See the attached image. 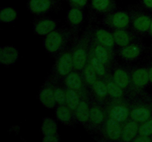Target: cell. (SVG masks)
Returning <instances> with one entry per match:
<instances>
[{"mask_svg": "<svg viewBox=\"0 0 152 142\" xmlns=\"http://www.w3.org/2000/svg\"><path fill=\"white\" fill-rule=\"evenodd\" d=\"M93 25L90 22L83 33L72 43V53L74 70L82 71L88 62L92 40Z\"/></svg>", "mask_w": 152, "mask_h": 142, "instance_id": "obj_1", "label": "cell"}, {"mask_svg": "<svg viewBox=\"0 0 152 142\" xmlns=\"http://www.w3.org/2000/svg\"><path fill=\"white\" fill-rule=\"evenodd\" d=\"M74 41V37L69 28L62 27L45 36L43 46L46 52L53 56H57L59 53L71 46Z\"/></svg>", "mask_w": 152, "mask_h": 142, "instance_id": "obj_2", "label": "cell"}, {"mask_svg": "<svg viewBox=\"0 0 152 142\" xmlns=\"http://www.w3.org/2000/svg\"><path fill=\"white\" fill-rule=\"evenodd\" d=\"M131 19L130 28L140 36L148 34L152 15L140 3L130 4L127 9Z\"/></svg>", "mask_w": 152, "mask_h": 142, "instance_id": "obj_3", "label": "cell"}, {"mask_svg": "<svg viewBox=\"0 0 152 142\" xmlns=\"http://www.w3.org/2000/svg\"><path fill=\"white\" fill-rule=\"evenodd\" d=\"M152 117V95L137 96L130 99V118L142 124Z\"/></svg>", "mask_w": 152, "mask_h": 142, "instance_id": "obj_4", "label": "cell"}, {"mask_svg": "<svg viewBox=\"0 0 152 142\" xmlns=\"http://www.w3.org/2000/svg\"><path fill=\"white\" fill-rule=\"evenodd\" d=\"M130 98L108 99L103 105L108 117L124 124L130 119Z\"/></svg>", "mask_w": 152, "mask_h": 142, "instance_id": "obj_5", "label": "cell"}, {"mask_svg": "<svg viewBox=\"0 0 152 142\" xmlns=\"http://www.w3.org/2000/svg\"><path fill=\"white\" fill-rule=\"evenodd\" d=\"M74 70L72 53V44L56 56V60L51 68L50 75L57 81L64 78Z\"/></svg>", "mask_w": 152, "mask_h": 142, "instance_id": "obj_6", "label": "cell"}, {"mask_svg": "<svg viewBox=\"0 0 152 142\" xmlns=\"http://www.w3.org/2000/svg\"><path fill=\"white\" fill-rule=\"evenodd\" d=\"M107 117L108 116L106 115L103 105L98 102L91 95L89 123L87 130L100 134L102 127L107 119Z\"/></svg>", "mask_w": 152, "mask_h": 142, "instance_id": "obj_7", "label": "cell"}, {"mask_svg": "<svg viewBox=\"0 0 152 142\" xmlns=\"http://www.w3.org/2000/svg\"><path fill=\"white\" fill-rule=\"evenodd\" d=\"M111 76L113 80L127 93L131 99L137 96H140L137 93L132 85L129 67L119 65L116 63L111 70Z\"/></svg>", "mask_w": 152, "mask_h": 142, "instance_id": "obj_8", "label": "cell"}, {"mask_svg": "<svg viewBox=\"0 0 152 142\" xmlns=\"http://www.w3.org/2000/svg\"><path fill=\"white\" fill-rule=\"evenodd\" d=\"M101 22L111 30L130 28L131 19L128 10H114L103 15Z\"/></svg>", "mask_w": 152, "mask_h": 142, "instance_id": "obj_9", "label": "cell"}, {"mask_svg": "<svg viewBox=\"0 0 152 142\" xmlns=\"http://www.w3.org/2000/svg\"><path fill=\"white\" fill-rule=\"evenodd\" d=\"M61 7V0H28L27 2V8L30 13L37 16L58 12Z\"/></svg>", "mask_w": 152, "mask_h": 142, "instance_id": "obj_10", "label": "cell"}, {"mask_svg": "<svg viewBox=\"0 0 152 142\" xmlns=\"http://www.w3.org/2000/svg\"><path fill=\"white\" fill-rule=\"evenodd\" d=\"M131 79L132 85L139 95L146 94L145 89L150 84L147 66H138L130 67Z\"/></svg>", "mask_w": 152, "mask_h": 142, "instance_id": "obj_11", "label": "cell"}, {"mask_svg": "<svg viewBox=\"0 0 152 142\" xmlns=\"http://www.w3.org/2000/svg\"><path fill=\"white\" fill-rule=\"evenodd\" d=\"M145 49V44L140 39L129 45L119 47L117 53L123 62L132 63L136 62L140 57Z\"/></svg>", "mask_w": 152, "mask_h": 142, "instance_id": "obj_12", "label": "cell"}, {"mask_svg": "<svg viewBox=\"0 0 152 142\" xmlns=\"http://www.w3.org/2000/svg\"><path fill=\"white\" fill-rule=\"evenodd\" d=\"M39 100L44 107L53 109L57 106L54 98L53 81L51 75H48L39 92Z\"/></svg>", "mask_w": 152, "mask_h": 142, "instance_id": "obj_13", "label": "cell"}, {"mask_svg": "<svg viewBox=\"0 0 152 142\" xmlns=\"http://www.w3.org/2000/svg\"><path fill=\"white\" fill-rule=\"evenodd\" d=\"M91 50L93 51L95 56L102 61L110 70H112L116 62V52L115 50H112L108 47L102 45L99 43L96 42L92 38L91 44Z\"/></svg>", "mask_w": 152, "mask_h": 142, "instance_id": "obj_14", "label": "cell"}, {"mask_svg": "<svg viewBox=\"0 0 152 142\" xmlns=\"http://www.w3.org/2000/svg\"><path fill=\"white\" fill-rule=\"evenodd\" d=\"M62 82L65 87L76 90L81 95V96L91 94V92L88 90L83 79L81 71L76 70H72L64 78Z\"/></svg>", "mask_w": 152, "mask_h": 142, "instance_id": "obj_15", "label": "cell"}, {"mask_svg": "<svg viewBox=\"0 0 152 142\" xmlns=\"http://www.w3.org/2000/svg\"><path fill=\"white\" fill-rule=\"evenodd\" d=\"M123 124L107 117L102 132L99 135L105 140L110 141H121Z\"/></svg>", "mask_w": 152, "mask_h": 142, "instance_id": "obj_16", "label": "cell"}, {"mask_svg": "<svg viewBox=\"0 0 152 142\" xmlns=\"http://www.w3.org/2000/svg\"><path fill=\"white\" fill-rule=\"evenodd\" d=\"M58 22L50 16H39L33 22L34 33L39 36H47L57 28Z\"/></svg>", "mask_w": 152, "mask_h": 142, "instance_id": "obj_17", "label": "cell"}, {"mask_svg": "<svg viewBox=\"0 0 152 142\" xmlns=\"http://www.w3.org/2000/svg\"><path fill=\"white\" fill-rule=\"evenodd\" d=\"M83 20L84 13L83 9L70 7V9L67 13V22L68 28L73 34L74 41L79 37V32L83 23Z\"/></svg>", "mask_w": 152, "mask_h": 142, "instance_id": "obj_18", "label": "cell"}, {"mask_svg": "<svg viewBox=\"0 0 152 142\" xmlns=\"http://www.w3.org/2000/svg\"><path fill=\"white\" fill-rule=\"evenodd\" d=\"M111 33L114 36L116 45L118 47H125L140 39V36L134 32L131 28L111 30Z\"/></svg>", "mask_w": 152, "mask_h": 142, "instance_id": "obj_19", "label": "cell"}, {"mask_svg": "<svg viewBox=\"0 0 152 142\" xmlns=\"http://www.w3.org/2000/svg\"><path fill=\"white\" fill-rule=\"evenodd\" d=\"M91 95L82 96L81 101L78 106L74 111L76 119L80 124L88 129L89 123V110H90V97Z\"/></svg>", "mask_w": 152, "mask_h": 142, "instance_id": "obj_20", "label": "cell"}, {"mask_svg": "<svg viewBox=\"0 0 152 142\" xmlns=\"http://www.w3.org/2000/svg\"><path fill=\"white\" fill-rule=\"evenodd\" d=\"M92 38L96 42L99 43L105 47L114 50L115 41L111 31L99 27H93L92 29Z\"/></svg>", "mask_w": 152, "mask_h": 142, "instance_id": "obj_21", "label": "cell"}, {"mask_svg": "<svg viewBox=\"0 0 152 142\" xmlns=\"http://www.w3.org/2000/svg\"><path fill=\"white\" fill-rule=\"evenodd\" d=\"M89 3L94 13L102 16L117 10L116 0H90Z\"/></svg>", "mask_w": 152, "mask_h": 142, "instance_id": "obj_22", "label": "cell"}, {"mask_svg": "<svg viewBox=\"0 0 152 142\" xmlns=\"http://www.w3.org/2000/svg\"><path fill=\"white\" fill-rule=\"evenodd\" d=\"M19 50L12 45H4L0 48V63L4 66L13 65L19 59Z\"/></svg>", "mask_w": 152, "mask_h": 142, "instance_id": "obj_23", "label": "cell"}, {"mask_svg": "<svg viewBox=\"0 0 152 142\" xmlns=\"http://www.w3.org/2000/svg\"><path fill=\"white\" fill-rule=\"evenodd\" d=\"M90 90L91 96L102 104H103L104 102L109 97L106 82L103 78H98L93 84V86L91 87Z\"/></svg>", "mask_w": 152, "mask_h": 142, "instance_id": "obj_24", "label": "cell"}, {"mask_svg": "<svg viewBox=\"0 0 152 142\" xmlns=\"http://www.w3.org/2000/svg\"><path fill=\"white\" fill-rule=\"evenodd\" d=\"M140 125V123L137 122L131 118L126 121L123 125L121 141H133L134 139L139 134Z\"/></svg>", "mask_w": 152, "mask_h": 142, "instance_id": "obj_25", "label": "cell"}, {"mask_svg": "<svg viewBox=\"0 0 152 142\" xmlns=\"http://www.w3.org/2000/svg\"><path fill=\"white\" fill-rule=\"evenodd\" d=\"M56 115L57 119L66 126H73L77 121L75 114L66 104L57 105L56 109Z\"/></svg>", "mask_w": 152, "mask_h": 142, "instance_id": "obj_26", "label": "cell"}, {"mask_svg": "<svg viewBox=\"0 0 152 142\" xmlns=\"http://www.w3.org/2000/svg\"><path fill=\"white\" fill-rule=\"evenodd\" d=\"M88 62L93 67L94 69L97 73L99 78H103L105 79V78L108 76L111 73V70L102 62L99 60L97 57L94 55L91 50L90 48L89 51L88 58Z\"/></svg>", "mask_w": 152, "mask_h": 142, "instance_id": "obj_27", "label": "cell"}, {"mask_svg": "<svg viewBox=\"0 0 152 142\" xmlns=\"http://www.w3.org/2000/svg\"><path fill=\"white\" fill-rule=\"evenodd\" d=\"M106 82L107 89H108V96L111 99H124L130 98L126 91L122 89L115 81L113 80L111 73L107 78H105ZM131 99V98H130Z\"/></svg>", "mask_w": 152, "mask_h": 142, "instance_id": "obj_28", "label": "cell"}, {"mask_svg": "<svg viewBox=\"0 0 152 142\" xmlns=\"http://www.w3.org/2000/svg\"><path fill=\"white\" fill-rule=\"evenodd\" d=\"M81 72L86 86L90 90L91 87L95 83V81L99 78L97 73H96L95 70L93 68V67L88 62H87L86 66L83 67Z\"/></svg>", "mask_w": 152, "mask_h": 142, "instance_id": "obj_29", "label": "cell"}, {"mask_svg": "<svg viewBox=\"0 0 152 142\" xmlns=\"http://www.w3.org/2000/svg\"><path fill=\"white\" fill-rule=\"evenodd\" d=\"M53 78V77H52ZM53 92H54V98L56 100V104H65L66 102V90L65 87L62 81L55 80L53 78Z\"/></svg>", "mask_w": 152, "mask_h": 142, "instance_id": "obj_30", "label": "cell"}, {"mask_svg": "<svg viewBox=\"0 0 152 142\" xmlns=\"http://www.w3.org/2000/svg\"><path fill=\"white\" fill-rule=\"evenodd\" d=\"M65 90H66V102H65V104L71 110L74 112L77 106H78L80 101H81V95L78 92L76 91V90L68 88L67 87H65Z\"/></svg>", "mask_w": 152, "mask_h": 142, "instance_id": "obj_31", "label": "cell"}, {"mask_svg": "<svg viewBox=\"0 0 152 142\" xmlns=\"http://www.w3.org/2000/svg\"><path fill=\"white\" fill-rule=\"evenodd\" d=\"M41 132L43 135L58 133V125L55 120L49 117L43 118L41 126Z\"/></svg>", "mask_w": 152, "mask_h": 142, "instance_id": "obj_32", "label": "cell"}, {"mask_svg": "<svg viewBox=\"0 0 152 142\" xmlns=\"http://www.w3.org/2000/svg\"><path fill=\"white\" fill-rule=\"evenodd\" d=\"M18 17L17 11L11 7H4L0 11V21L4 23H10Z\"/></svg>", "mask_w": 152, "mask_h": 142, "instance_id": "obj_33", "label": "cell"}, {"mask_svg": "<svg viewBox=\"0 0 152 142\" xmlns=\"http://www.w3.org/2000/svg\"><path fill=\"white\" fill-rule=\"evenodd\" d=\"M139 134L147 136L152 135V117L145 122L140 124Z\"/></svg>", "mask_w": 152, "mask_h": 142, "instance_id": "obj_34", "label": "cell"}, {"mask_svg": "<svg viewBox=\"0 0 152 142\" xmlns=\"http://www.w3.org/2000/svg\"><path fill=\"white\" fill-rule=\"evenodd\" d=\"M70 7L83 9L88 4L90 0H67Z\"/></svg>", "mask_w": 152, "mask_h": 142, "instance_id": "obj_35", "label": "cell"}, {"mask_svg": "<svg viewBox=\"0 0 152 142\" xmlns=\"http://www.w3.org/2000/svg\"><path fill=\"white\" fill-rule=\"evenodd\" d=\"M42 142H59L60 141V135L59 133L55 134L45 135L42 138Z\"/></svg>", "mask_w": 152, "mask_h": 142, "instance_id": "obj_36", "label": "cell"}, {"mask_svg": "<svg viewBox=\"0 0 152 142\" xmlns=\"http://www.w3.org/2000/svg\"><path fill=\"white\" fill-rule=\"evenodd\" d=\"M134 142H151V136L143 135L138 134L137 137L134 139Z\"/></svg>", "mask_w": 152, "mask_h": 142, "instance_id": "obj_37", "label": "cell"}, {"mask_svg": "<svg viewBox=\"0 0 152 142\" xmlns=\"http://www.w3.org/2000/svg\"><path fill=\"white\" fill-rule=\"evenodd\" d=\"M141 4L150 13H152V0H140Z\"/></svg>", "mask_w": 152, "mask_h": 142, "instance_id": "obj_38", "label": "cell"}, {"mask_svg": "<svg viewBox=\"0 0 152 142\" xmlns=\"http://www.w3.org/2000/svg\"><path fill=\"white\" fill-rule=\"evenodd\" d=\"M147 68H148V75H149V81L150 84L152 85V61L148 64V65H146Z\"/></svg>", "mask_w": 152, "mask_h": 142, "instance_id": "obj_39", "label": "cell"}, {"mask_svg": "<svg viewBox=\"0 0 152 142\" xmlns=\"http://www.w3.org/2000/svg\"><path fill=\"white\" fill-rule=\"evenodd\" d=\"M148 34L152 37V19H151V26H150V29H149V32H148Z\"/></svg>", "mask_w": 152, "mask_h": 142, "instance_id": "obj_40", "label": "cell"}, {"mask_svg": "<svg viewBox=\"0 0 152 142\" xmlns=\"http://www.w3.org/2000/svg\"><path fill=\"white\" fill-rule=\"evenodd\" d=\"M151 52L152 53V41H151Z\"/></svg>", "mask_w": 152, "mask_h": 142, "instance_id": "obj_41", "label": "cell"}, {"mask_svg": "<svg viewBox=\"0 0 152 142\" xmlns=\"http://www.w3.org/2000/svg\"><path fill=\"white\" fill-rule=\"evenodd\" d=\"M151 142H152V135L151 136Z\"/></svg>", "mask_w": 152, "mask_h": 142, "instance_id": "obj_42", "label": "cell"}, {"mask_svg": "<svg viewBox=\"0 0 152 142\" xmlns=\"http://www.w3.org/2000/svg\"><path fill=\"white\" fill-rule=\"evenodd\" d=\"M66 1H67V0H66Z\"/></svg>", "mask_w": 152, "mask_h": 142, "instance_id": "obj_43", "label": "cell"}, {"mask_svg": "<svg viewBox=\"0 0 152 142\" xmlns=\"http://www.w3.org/2000/svg\"><path fill=\"white\" fill-rule=\"evenodd\" d=\"M151 95H152V94H151Z\"/></svg>", "mask_w": 152, "mask_h": 142, "instance_id": "obj_44", "label": "cell"}]
</instances>
